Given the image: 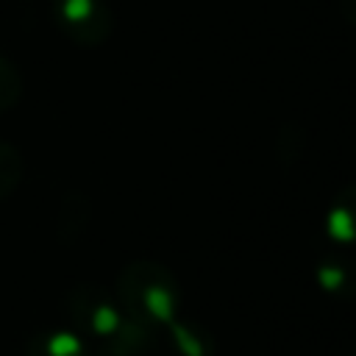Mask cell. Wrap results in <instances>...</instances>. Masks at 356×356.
<instances>
[{"instance_id": "9", "label": "cell", "mask_w": 356, "mask_h": 356, "mask_svg": "<svg viewBox=\"0 0 356 356\" xmlns=\"http://www.w3.org/2000/svg\"><path fill=\"white\" fill-rule=\"evenodd\" d=\"M339 6H342V14L350 22H356V0H339Z\"/></svg>"}, {"instance_id": "7", "label": "cell", "mask_w": 356, "mask_h": 356, "mask_svg": "<svg viewBox=\"0 0 356 356\" xmlns=\"http://www.w3.org/2000/svg\"><path fill=\"white\" fill-rule=\"evenodd\" d=\"M22 153L11 145L0 139V200H6L22 181Z\"/></svg>"}, {"instance_id": "3", "label": "cell", "mask_w": 356, "mask_h": 356, "mask_svg": "<svg viewBox=\"0 0 356 356\" xmlns=\"http://www.w3.org/2000/svg\"><path fill=\"white\" fill-rule=\"evenodd\" d=\"M22 356H92L83 337L72 328H44L36 331L28 342Z\"/></svg>"}, {"instance_id": "8", "label": "cell", "mask_w": 356, "mask_h": 356, "mask_svg": "<svg viewBox=\"0 0 356 356\" xmlns=\"http://www.w3.org/2000/svg\"><path fill=\"white\" fill-rule=\"evenodd\" d=\"M22 97V75L17 64L6 56H0V111H8Z\"/></svg>"}, {"instance_id": "2", "label": "cell", "mask_w": 356, "mask_h": 356, "mask_svg": "<svg viewBox=\"0 0 356 356\" xmlns=\"http://www.w3.org/2000/svg\"><path fill=\"white\" fill-rule=\"evenodd\" d=\"M53 19L78 44H100L111 33V11L103 0H53Z\"/></svg>"}, {"instance_id": "5", "label": "cell", "mask_w": 356, "mask_h": 356, "mask_svg": "<svg viewBox=\"0 0 356 356\" xmlns=\"http://www.w3.org/2000/svg\"><path fill=\"white\" fill-rule=\"evenodd\" d=\"M317 281L325 292L337 298H353L356 295V267L339 261V259H325L317 264Z\"/></svg>"}, {"instance_id": "4", "label": "cell", "mask_w": 356, "mask_h": 356, "mask_svg": "<svg viewBox=\"0 0 356 356\" xmlns=\"http://www.w3.org/2000/svg\"><path fill=\"white\" fill-rule=\"evenodd\" d=\"M328 234L334 242L356 245V184H348L331 203Z\"/></svg>"}, {"instance_id": "6", "label": "cell", "mask_w": 356, "mask_h": 356, "mask_svg": "<svg viewBox=\"0 0 356 356\" xmlns=\"http://www.w3.org/2000/svg\"><path fill=\"white\" fill-rule=\"evenodd\" d=\"M170 334L175 342V350L181 356H211L214 353V339L206 328L192 325V323H170Z\"/></svg>"}, {"instance_id": "1", "label": "cell", "mask_w": 356, "mask_h": 356, "mask_svg": "<svg viewBox=\"0 0 356 356\" xmlns=\"http://www.w3.org/2000/svg\"><path fill=\"white\" fill-rule=\"evenodd\" d=\"M117 300L122 312L147 325H170L181 306V289L175 275L156 261H131L117 278Z\"/></svg>"}]
</instances>
